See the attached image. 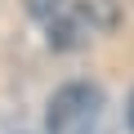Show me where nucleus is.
Returning a JSON list of instances; mask_svg holds the SVG:
<instances>
[{
	"label": "nucleus",
	"mask_w": 134,
	"mask_h": 134,
	"mask_svg": "<svg viewBox=\"0 0 134 134\" xmlns=\"http://www.w3.org/2000/svg\"><path fill=\"white\" fill-rule=\"evenodd\" d=\"M98 116H103V90L90 81H72L49 98L45 130L49 134H94Z\"/></svg>",
	"instance_id": "1"
},
{
	"label": "nucleus",
	"mask_w": 134,
	"mask_h": 134,
	"mask_svg": "<svg viewBox=\"0 0 134 134\" xmlns=\"http://www.w3.org/2000/svg\"><path fill=\"white\" fill-rule=\"evenodd\" d=\"M112 23V9H103V0H67V5L45 23L49 31V49H81L98 27Z\"/></svg>",
	"instance_id": "2"
},
{
	"label": "nucleus",
	"mask_w": 134,
	"mask_h": 134,
	"mask_svg": "<svg viewBox=\"0 0 134 134\" xmlns=\"http://www.w3.org/2000/svg\"><path fill=\"white\" fill-rule=\"evenodd\" d=\"M63 5H67V0H27V14H31V18H40V23H49Z\"/></svg>",
	"instance_id": "3"
},
{
	"label": "nucleus",
	"mask_w": 134,
	"mask_h": 134,
	"mask_svg": "<svg viewBox=\"0 0 134 134\" xmlns=\"http://www.w3.org/2000/svg\"><path fill=\"white\" fill-rule=\"evenodd\" d=\"M130 130H134V98H130Z\"/></svg>",
	"instance_id": "4"
}]
</instances>
